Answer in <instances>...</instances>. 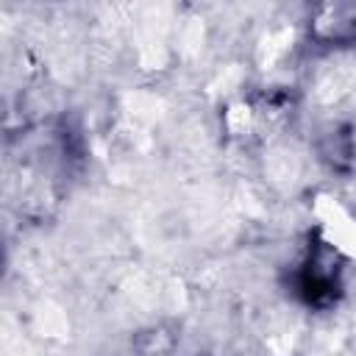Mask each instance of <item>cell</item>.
Segmentation results:
<instances>
[{
	"label": "cell",
	"instance_id": "cell-1",
	"mask_svg": "<svg viewBox=\"0 0 356 356\" xmlns=\"http://www.w3.org/2000/svg\"><path fill=\"white\" fill-rule=\"evenodd\" d=\"M342 253L328 245H320L317 253L300 270V292L309 303H328L339 292V267L334 264Z\"/></svg>",
	"mask_w": 356,
	"mask_h": 356
},
{
	"label": "cell",
	"instance_id": "cell-2",
	"mask_svg": "<svg viewBox=\"0 0 356 356\" xmlns=\"http://www.w3.org/2000/svg\"><path fill=\"white\" fill-rule=\"evenodd\" d=\"M314 214L320 220L323 245L334 248L342 256H356V217L337 197H325V195L317 200Z\"/></svg>",
	"mask_w": 356,
	"mask_h": 356
},
{
	"label": "cell",
	"instance_id": "cell-3",
	"mask_svg": "<svg viewBox=\"0 0 356 356\" xmlns=\"http://www.w3.org/2000/svg\"><path fill=\"white\" fill-rule=\"evenodd\" d=\"M312 36L323 44L345 47L356 42V6L348 3H325L312 14Z\"/></svg>",
	"mask_w": 356,
	"mask_h": 356
}]
</instances>
